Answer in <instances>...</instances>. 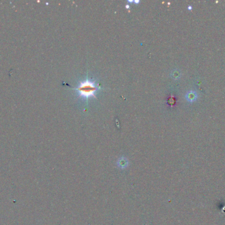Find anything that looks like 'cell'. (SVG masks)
Listing matches in <instances>:
<instances>
[{"mask_svg": "<svg viewBox=\"0 0 225 225\" xmlns=\"http://www.w3.org/2000/svg\"><path fill=\"white\" fill-rule=\"evenodd\" d=\"M191 9V7H188V9Z\"/></svg>", "mask_w": 225, "mask_h": 225, "instance_id": "7", "label": "cell"}, {"mask_svg": "<svg viewBox=\"0 0 225 225\" xmlns=\"http://www.w3.org/2000/svg\"><path fill=\"white\" fill-rule=\"evenodd\" d=\"M128 160H127L126 158L124 157H121V159H119V161H118V164H119V167L121 168H126L127 164H128Z\"/></svg>", "mask_w": 225, "mask_h": 225, "instance_id": "3", "label": "cell"}, {"mask_svg": "<svg viewBox=\"0 0 225 225\" xmlns=\"http://www.w3.org/2000/svg\"><path fill=\"white\" fill-rule=\"evenodd\" d=\"M173 77H176L177 76H179V73H178V72H177V71H174V72L173 73Z\"/></svg>", "mask_w": 225, "mask_h": 225, "instance_id": "4", "label": "cell"}, {"mask_svg": "<svg viewBox=\"0 0 225 225\" xmlns=\"http://www.w3.org/2000/svg\"><path fill=\"white\" fill-rule=\"evenodd\" d=\"M76 90L79 92L80 97H84L86 99H88V97H94L96 98L95 96V93L97 91V88L95 86V82L90 81L88 79H86L85 81L81 82L78 87L76 88Z\"/></svg>", "mask_w": 225, "mask_h": 225, "instance_id": "1", "label": "cell"}, {"mask_svg": "<svg viewBox=\"0 0 225 225\" xmlns=\"http://www.w3.org/2000/svg\"><path fill=\"white\" fill-rule=\"evenodd\" d=\"M197 93H195V91H189V92L187 93L186 95V99L190 102L195 101L197 99Z\"/></svg>", "mask_w": 225, "mask_h": 225, "instance_id": "2", "label": "cell"}, {"mask_svg": "<svg viewBox=\"0 0 225 225\" xmlns=\"http://www.w3.org/2000/svg\"><path fill=\"white\" fill-rule=\"evenodd\" d=\"M134 3H140V1L139 0H138V1H134Z\"/></svg>", "mask_w": 225, "mask_h": 225, "instance_id": "5", "label": "cell"}, {"mask_svg": "<svg viewBox=\"0 0 225 225\" xmlns=\"http://www.w3.org/2000/svg\"><path fill=\"white\" fill-rule=\"evenodd\" d=\"M126 8H129V7H130V6H129L128 5H126Z\"/></svg>", "mask_w": 225, "mask_h": 225, "instance_id": "6", "label": "cell"}]
</instances>
